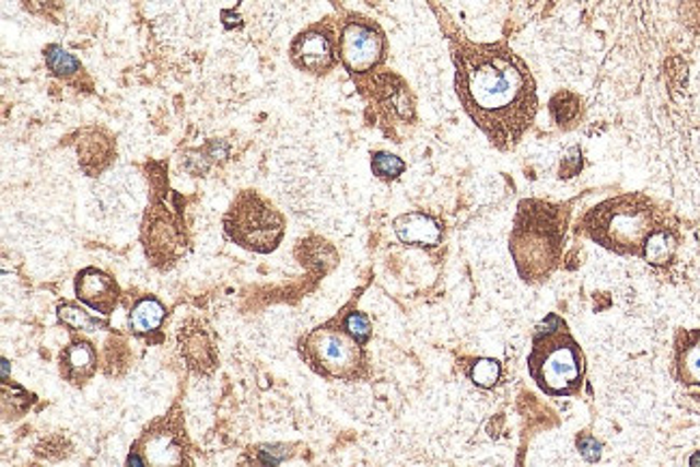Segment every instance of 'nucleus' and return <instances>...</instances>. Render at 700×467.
<instances>
[{
	"label": "nucleus",
	"instance_id": "f257e3e1",
	"mask_svg": "<svg viewBox=\"0 0 700 467\" xmlns=\"http://www.w3.org/2000/svg\"><path fill=\"white\" fill-rule=\"evenodd\" d=\"M457 97L493 147L509 151L537 117V82L504 44L453 42Z\"/></svg>",
	"mask_w": 700,
	"mask_h": 467
},
{
	"label": "nucleus",
	"instance_id": "f03ea898",
	"mask_svg": "<svg viewBox=\"0 0 700 467\" xmlns=\"http://www.w3.org/2000/svg\"><path fill=\"white\" fill-rule=\"evenodd\" d=\"M567 224L569 205L537 199L520 202L511 233V255L526 282L539 284L555 273L564 246Z\"/></svg>",
	"mask_w": 700,
	"mask_h": 467
},
{
	"label": "nucleus",
	"instance_id": "7ed1b4c3",
	"mask_svg": "<svg viewBox=\"0 0 700 467\" xmlns=\"http://www.w3.org/2000/svg\"><path fill=\"white\" fill-rule=\"evenodd\" d=\"M653 224V205L635 195L606 200L582 218V226L593 242L621 255H642L644 242L655 231Z\"/></svg>",
	"mask_w": 700,
	"mask_h": 467
},
{
	"label": "nucleus",
	"instance_id": "20e7f679",
	"mask_svg": "<svg viewBox=\"0 0 700 467\" xmlns=\"http://www.w3.org/2000/svg\"><path fill=\"white\" fill-rule=\"evenodd\" d=\"M528 369L535 384L550 397H571L584 382V355L564 324L557 330H539L528 358Z\"/></svg>",
	"mask_w": 700,
	"mask_h": 467
},
{
	"label": "nucleus",
	"instance_id": "39448f33",
	"mask_svg": "<svg viewBox=\"0 0 700 467\" xmlns=\"http://www.w3.org/2000/svg\"><path fill=\"white\" fill-rule=\"evenodd\" d=\"M300 353L317 375L332 382H358L369 373L364 345L343 324H326L311 330L300 342Z\"/></svg>",
	"mask_w": 700,
	"mask_h": 467
},
{
	"label": "nucleus",
	"instance_id": "423d86ee",
	"mask_svg": "<svg viewBox=\"0 0 700 467\" xmlns=\"http://www.w3.org/2000/svg\"><path fill=\"white\" fill-rule=\"evenodd\" d=\"M222 226L233 244L257 255L275 253L287 231L279 209L255 190H242L235 197Z\"/></svg>",
	"mask_w": 700,
	"mask_h": 467
},
{
	"label": "nucleus",
	"instance_id": "0eeeda50",
	"mask_svg": "<svg viewBox=\"0 0 700 467\" xmlns=\"http://www.w3.org/2000/svg\"><path fill=\"white\" fill-rule=\"evenodd\" d=\"M386 57V37L380 24L369 17L350 15L339 28V59L351 73H369Z\"/></svg>",
	"mask_w": 700,
	"mask_h": 467
},
{
	"label": "nucleus",
	"instance_id": "6e6552de",
	"mask_svg": "<svg viewBox=\"0 0 700 467\" xmlns=\"http://www.w3.org/2000/svg\"><path fill=\"white\" fill-rule=\"evenodd\" d=\"M291 63L315 75L332 71L339 59V37L330 22H317L298 33L289 46Z\"/></svg>",
	"mask_w": 700,
	"mask_h": 467
},
{
	"label": "nucleus",
	"instance_id": "1a4fd4ad",
	"mask_svg": "<svg viewBox=\"0 0 700 467\" xmlns=\"http://www.w3.org/2000/svg\"><path fill=\"white\" fill-rule=\"evenodd\" d=\"M186 462V431L177 418L155 422L144 431L128 459V464L171 466Z\"/></svg>",
	"mask_w": 700,
	"mask_h": 467
},
{
	"label": "nucleus",
	"instance_id": "9d476101",
	"mask_svg": "<svg viewBox=\"0 0 700 467\" xmlns=\"http://www.w3.org/2000/svg\"><path fill=\"white\" fill-rule=\"evenodd\" d=\"M121 289L115 278L97 267H84L75 276V297L100 315H110L119 304Z\"/></svg>",
	"mask_w": 700,
	"mask_h": 467
},
{
	"label": "nucleus",
	"instance_id": "9b49d317",
	"mask_svg": "<svg viewBox=\"0 0 700 467\" xmlns=\"http://www.w3.org/2000/svg\"><path fill=\"white\" fill-rule=\"evenodd\" d=\"M59 371L66 382L73 386L86 384L97 373V351L95 347L84 340L75 338L61 351L59 355Z\"/></svg>",
	"mask_w": 700,
	"mask_h": 467
},
{
	"label": "nucleus",
	"instance_id": "f8f14e48",
	"mask_svg": "<svg viewBox=\"0 0 700 467\" xmlns=\"http://www.w3.org/2000/svg\"><path fill=\"white\" fill-rule=\"evenodd\" d=\"M395 235L406 246L431 248L442 242V224L422 211H410L395 220Z\"/></svg>",
	"mask_w": 700,
	"mask_h": 467
},
{
	"label": "nucleus",
	"instance_id": "ddd939ff",
	"mask_svg": "<svg viewBox=\"0 0 700 467\" xmlns=\"http://www.w3.org/2000/svg\"><path fill=\"white\" fill-rule=\"evenodd\" d=\"M164 319H166V308L162 306V302L151 295H144V297L137 300V304L132 306L128 324H130V330L137 336L149 338V336L160 332Z\"/></svg>",
	"mask_w": 700,
	"mask_h": 467
},
{
	"label": "nucleus",
	"instance_id": "4468645a",
	"mask_svg": "<svg viewBox=\"0 0 700 467\" xmlns=\"http://www.w3.org/2000/svg\"><path fill=\"white\" fill-rule=\"evenodd\" d=\"M677 369H679V377L686 384L700 386V334L690 336L688 342L679 347Z\"/></svg>",
	"mask_w": 700,
	"mask_h": 467
},
{
	"label": "nucleus",
	"instance_id": "2eb2a0df",
	"mask_svg": "<svg viewBox=\"0 0 700 467\" xmlns=\"http://www.w3.org/2000/svg\"><path fill=\"white\" fill-rule=\"evenodd\" d=\"M673 253H675V237L668 231H653L642 248L644 259L655 266L670 261Z\"/></svg>",
	"mask_w": 700,
	"mask_h": 467
},
{
	"label": "nucleus",
	"instance_id": "dca6fc26",
	"mask_svg": "<svg viewBox=\"0 0 700 467\" xmlns=\"http://www.w3.org/2000/svg\"><path fill=\"white\" fill-rule=\"evenodd\" d=\"M44 59H46L48 69H50L57 78H63V80H70V78L78 75V73L82 71L80 61H78L71 52L63 50L61 46H48V48L44 50Z\"/></svg>",
	"mask_w": 700,
	"mask_h": 467
},
{
	"label": "nucleus",
	"instance_id": "f3484780",
	"mask_svg": "<svg viewBox=\"0 0 700 467\" xmlns=\"http://www.w3.org/2000/svg\"><path fill=\"white\" fill-rule=\"evenodd\" d=\"M371 168H373L375 177H380V179H384V182H393V179H397V177L404 175L406 162H404L399 155H395V153L377 151V153H373V157H371Z\"/></svg>",
	"mask_w": 700,
	"mask_h": 467
},
{
	"label": "nucleus",
	"instance_id": "a211bd4d",
	"mask_svg": "<svg viewBox=\"0 0 700 467\" xmlns=\"http://www.w3.org/2000/svg\"><path fill=\"white\" fill-rule=\"evenodd\" d=\"M470 380L475 386L479 388H493L502 375V366L498 360H491V358H479L472 362L470 371H468Z\"/></svg>",
	"mask_w": 700,
	"mask_h": 467
},
{
	"label": "nucleus",
	"instance_id": "6ab92c4d",
	"mask_svg": "<svg viewBox=\"0 0 700 467\" xmlns=\"http://www.w3.org/2000/svg\"><path fill=\"white\" fill-rule=\"evenodd\" d=\"M59 319L70 326L71 330H84V332H91L95 328H100L102 324L97 319H93L89 313H84L82 308L73 306V304H63L59 306Z\"/></svg>",
	"mask_w": 700,
	"mask_h": 467
},
{
	"label": "nucleus",
	"instance_id": "aec40b11",
	"mask_svg": "<svg viewBox=\"0 0 700 467\" xmlns=\"http://www.w3.org/2000/svg\"><path fill=\"white\" fill-rule=\"evenodd\" d=\"M341 324H343V328H346V330H348L355 340H360L362 345H366V340H369V338H371V334H373V328H371L369 317H366L364 313H358V311H353L350 315H346V319H343Z\"/></svg>",
	"mask_w": 700,
	"mask_h": 467
},
{
	"label": "nucleus",
	"instance_id": "412c9836",
	"mask_svg": "<svg viewBox=\"0 0 700 467\" xmlns=\"http://www.w3.org/2000/svg\"><path fill=\"white\" fill-rule=\"evenodd\" d=\"M578 446H580V453L588 459V462H597L599 459V455H602V446L593 440V437H580V442H578Z\"/></svg>",
	"mask_w": 700,
	"mask_h": 467
},
{
	"label": "nucleus",
	"instance_id": "4be33fe9",
	"mask_svg": "<svg viewBox=\"0 0 700 467\" xmlns=\"http://www.w3.org/2000/svg\"><path fill=\"white\" fill-rule=\"evenodd\" d=\"M692 464H700V455L699 457H692Z\"/></svg>",
	"mask_w": 700,
	"mask_h": 467
}]
</instances>
